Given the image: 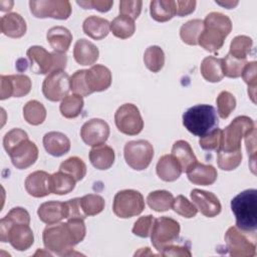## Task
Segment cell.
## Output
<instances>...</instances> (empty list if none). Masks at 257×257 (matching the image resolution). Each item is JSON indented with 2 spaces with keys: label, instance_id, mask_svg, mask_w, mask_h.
<instances>
[{
  "label": "cell",
  "instance_id": "6da1fadb",
  "mask_svg": "<svg viewBox=\"0 0 257 257\" xmlns=\"http://www.w3.org/2000/svg\"><path fill=\"white\" fill-rule=\"evenodd\" d=\"M204 22V29L199 36L198 44L207 51L216 52L224 45L225 38L232 30V21L220 12L209 13Z\"/></svg>",
  "mask_w": 257,
  "mask_h": 257
},
{
  "label": "cell",
  "instance_id": "7a4b0ae2",
  "mask_svg": "<svg viewBox=\"0 0 257 257\" xmlns=\"http://www.w3.org/2000/svg\"><path fill=\"white\" fill-rule=\"evenodd\" d=\"M231 210L236 219V227L244 233H255L257 228V191H242L231 200Z\"/></svg>",
  "mask_w": 257,
  "mask_h": 257
},
{
  "label": "cell",
  "instance_id": "3957f363",
  "mask_svg": "<svg viewBox=\"0 0 257 257\" xmlns=\"http://www.w3.org/2000/svg\"><path fill=\"white\" fill-rule=\"evenodd\" d=\"M219 123L217 111L209 104H196L183 113V124L192 135L204 137L217 128Z\"/></svg>",
  "mask_w": 257,
  "mask_h": 257
},
{
  "label": "cell",
  "instance_id": "277c9868",
  "mask_svg": "<svg viewBox=\"0 0 257 257\" xmlns=\"http://www.w3.org/2000/svg\"><path fill=\"white\" fill-rule=\"evenodd\" d=\"M30 61V68L36 74H49L55 70H64L67 57L65 53L48 52L44 47L33 45L26 51Z\"/></svg>",
  "mask_w": 257,
  "mask_h": 257
},
{
  "label": "cell",
  "instance_id": "5b68a950",
  "mask_svg": "<svg viewBox=\"0 0 257 257\" xmlns=\"http://www.w3.org/2000/svg\"><path fill=\"white\" fill-rule=\"evenodd\" d=\"M42 239L44 247L59 256L71 255L76 245L66 222L48 225L43 230Z\"/></svg>",
  "mask_w": 257,
  "mask_h": 257
},
{
  "label": "cell",
  "instance_id": "8992f818",
  "mask_svg": "<svg viewBox=\"0 0 257 257\" xmlns=\"http://www.w3.org/2000/svg\"><path fill=\"white\" fill-rule=\"evenodd\" d=\"M253 128H255L254 120L246 115L235 117L229 125L222 131V147L224 151L241 150L242 139Z\"/></svg>",
  "mask_w": 257,
  "mask_h": 257
},
{
  "label": "cell",
  "instance_id": "52a82bcc",
  "mask_svg": "<svg viewBox=\"0 0 257 257\" xmlns=\"http://www.w3.org/2000/svg\"><path fill=\"white\" fill-rule=\"evenodd\" d=\"M145 209V200L143 195L136 190L118 191L112 204V211L115 216L126 219L140 215Z\"/></svg>",
  "mask_w": 257,
  "mask_h": 257
},
{
  "label": "cell",
  "instance_id": "ba28073f",
  "mask_svg": "<svg viewBox=\"0 0 257 257\" xmlns=\"http://www.w3.org/2000/svg\"><path fill=\"white\" fill-rule=\"evenodd\" d=\"M123 156L132 169L143 171L150 166L154 158V148L146 140L130 141L124 146Z\"/></svg>",
  "mask_w": 257,
  "mask_h": 257
},
{
  "label": "cell",
  "instance_id": "9c48e42d",
  "mask_svg": "<svg viewBox=\"0 0 257 257\" xmlns=\"http://www.w3.org/2000/svg\"><path fill=\"white\" fill-rule=\"evenodd\" d=\"M180 230V224L175 219L167 216L156 219L151 232L153 246L161 253L164 247L174 243L178 239Z\"/></svg>",
  "mask_w": 257,
  "mask_h": 257
},
{
  "label": "cell",
  "instance_id": "30bf717a",
  "mask_svg": "<svg viewBox=\"0 0 257 257\" xmlns=\"http://www.w3.org/2000/svg\"><path fill=\"white\" fill-rule=\"evenodd\" d=\"M114 122L117 130L127 136L139 135L144 128V120L137 105L124 103L114 113Z\"/></svg>",
  "mask_w": 257,
  "mask_h": 257
},
{
  "label": "cell",
  "instance_id": "8fae6325",
  "mask_svg": "<svg viewBox=\"0 0 257 257\" xmlns=\"http://www.w3.org/2000/svg\"><path fill=\"white\" fill-rule=\"evenodd\" d=\"M30 11L36 18H54L65 20L71 14V5L67 0L29 1Z\"/></svg>",
  "mask_w": 257,
  "mask_h": 257
},
{
  "label": "cell",
  "instance_id": "7c38bea8",
  "mask_svg": "<svg viewBox=\"0 0 257 257\" xmlns=\"http://www.w3.org/2000/svg\"><path fill=\"white\" fill-rule=\"evenodd\" d=\"M70 90V77L64 70H55L46 75L42 83V93L50 101L62 100Z\"/></svg>",
  "mask_w": 257,
  "mask_h": 257
},
{
  "label": "cell",
  "instance_id": "4fadbf2b",
  "mask_svg": "<svg viewBox=\"0 0 257 257\" xmlns=\"http://www.w3.org/2000/svg\"><path fill=\"white\" fill-rule=\"evenodd\" d=\"M226 248L233 257H253L256 254V245L251 242L245 233L237 227H230L225 234Z\"/></svg>",
  "mask_w": 257,
  "mask_h": 257
},
{
  "label": "cell",
  "instance_id": "5bb4252c",
  "mask_svg": "<svg viewBox=\"0 0 257 257\" xmlns=\"http://www.w3.org/2000/svg\"><path fill=\"white\" fill-rule=\"evenodd\" d=\"M0 98L2 100L13 97H22L31 90V80L25 74H12L0 76Z\"/></svg>",
  "mask_w": 257,
  "mask_h": 257
},
{
  "label": "cell",
  "instance_id": "9a60e30c",
  "mask_svg": "<svg viewBox=\"0 0 257 257\" xmlns=\"http://www.w3.org/2000/svg\"><path fill=\"white\" fill-rule=\"evenodd\" d=\"M2 242H9L18 251L29 249L34 243V235L29 224L17 223L8 227L4 234L0 236Z\"/></svg>",
  "mask_w": 257,
  "mask_h": 257
},
{
  "label": "cell",
  "instance_id": "2e32d148",
  "mask_svg": "<svg viewBox=\"0 0 257 257\" xmlns=\"http://www.w3.org/2000/svg\"><path fill=\"white\" fill-rule=\"evenodd\" d=\"M16 169L24 170L31 167L38 158V148L29 139H25L7 153Z\"/></svg>",
  "mask_w": 257,
  "mask_h": 257
},
{
  "label": "cell",
  "instance_id": "e0dca14e",
  "mask_svg": "<svg viewBox=\"0 0 257 257\" xmlns=\"http://www.w3.org/2000/svg\"><path fill=\"white\" fill-rule=\"evenodd\" d=\"M80 137L84 144L90 147L104 144L109 137V126L101 118H91L82 124Z\"/></svg>",
  "mask_w": 257,
  "mask_h": 257
},
{
  "label": "cell",
  "instance_id": "ac0fdd59",
  "mask_svg": "<svg viewBox=\"0 0 257 257\" xmlns=\"http://www.w3.org/2000/svg\"><path fill=\"white\" fill-rule=\"evenodd\" d=\"M191 199L198 211L206 217L213 218L221 212V203L218 197L212 192L194 189L191 191Z\"/></svg>",
  "mask_w": 257,
  "mask_h": 257
},
{
  "label": "cell",
  "instance_id": "d6986e66",
  "mask_svg": "<svg viewBox=\"0 0 257 257\" xmlns=\"http://www.w3.org/2000/svg\"><path fill=\"white\" fill-rule=\"evenodd\" d=\"M110 70L101 64L92 65L85 72V81L90 92H99L107 89L111 84Z\"/></svg>",
  "mask_w": 257,
  "mask_h": 257
},
{
  "label": "cell",
  "instance_id": "ffe728a7",
  "mask_svg": "<svg viewBox=\"0 0 257 257\" xmlns=\"http://www.w3.org/2000/svg\"><path fill=\"white\" fill-rule=\"evenodd\" d=\"M26 192L35 198H42L51 194L50 174L45 171H35L29 174L25 180Z\"/></svg>",
  "mask_w": 257,
  "mask_h": 257
},
{
  "label": "cell",
  "instance_id": "44dd1931",
  "mask_svg": "<svg viewBox=\"0 0 257 257\" xmlns=\"http://www.w3.org/2000/svg\"><path fill=\"white\" fill-rule=\"evenodd\" d=\"M37 215L40 221L47 225L59 223L67 218L66 203L58 201L44 202L38 207Z\"/></svg>",
  "mask_w": 257,
  "mask_h": 257
},
{
  "label": "cell",
  "instance_id": "7402d4cb",
  "mask_svg": "<svg viewBox=\"0 0 257 257\" xmlns=\"http://www.w3.org/2000/svg\"><path fill=\"white\" fill-rule=\"evenodd\" d=\"M188 179L191 183L200 186H210L217 180V170L212 165H205L197 162L187 172Z\"/></svg>",
  "mask_w": 257,
  "mask_h": 257
},
{
  "label": "cell",
  "instance_id": "603a6c76",
  "mask_svg": "<svg viewBox=\"0 0 257 257\" xmlns=\"http://www.w3.org/2000/svg\"><path fill=\"white\" fill-rule=\"evenodd\" d=\"M42 142L45 151L53 157H61L70 150L69 139L60 132L46 133Z\"/></svg>",
  "mask_w": 257,
  "mask_h": 257
},
{
  "label": "cell",
  "instance_id": "cb8c5ba5",
  "mask_svg": "<svg viewBox=\"0 0 257 257\" xmlns=\"http://www.w3.org/2000/svg\"><path fill=\"white\" fill-rule=\"evenodd\" d=\"M0 29L4 35L10 38H20L26 33L27 26L20 14L11 12L1 17Z\"/></svg>",
  "mask_w": 257,
  "mask_h": 257
},
{
  "label": "cell",
  "instance_id": "d4e9b609",
  "mask_svg": "<svg viewBox=\"0 0 257 257\" xmlns=\"http://www.w3.org/2000/svg\"><path fill=\"white\" fill-rule=\"evenodd\" d=\"M99 56L98 48L86 39H78L73 47V57L80 65H92Z\"/></svg>",
  "mask_w": 257,
  "mask_h": 257
},
{
  "label": "cell",
  "instance_id": "484cf974",
  "mask_svg": "<svg viewBox=\"0 0 257 257\" xmlns=\"http://www.w3.org/2000/svg\"><path fill=\"white\" fill-rule=\"evenodd\" d=\"M156 172L161 180L174 182L180 178L183 171L178 161L172 155H164L157 163Z\"/></svg>",
  "mask_w": 257,
  "mask_h": 257
},
{
  "label": "cell",
  "instance_id": "4316f807",
  "mask_svg": "<svg viewBox=\"0 0 257 257\" xmlns=\"http://www.w3.org/2000/svg\"><path fill=\"white\" fill-rule=\"evenodd\" d=\"M114 151L111 147L101 144L92 147L89 152V161L97 170H107L114 163Z\"/></svg>",
  "mask_w": 257,
  "mask_h": 257
},
{
  "label": "cell",
  "instance_id": "83f0119b",
  "mask_svg": "<svg viewBox=\"0 0 257 257\" xmlns=\"http://www.w3.org/2000/svg\"><path fill=\"white\" fill-rule=\"evenodd\" d=\"M46 38L54 51L65 53L71 44L72 34L63 26H54L47 31Z\"/></svg>",
  "mask_w": 257,
  "mask_h": 257
},
{
  "label": "cell",
  "instance_id": "f1b7e54d",
  "mask_svg": "<svg viewBox=\"0 0 257 257\" xmlns=\"http://www.w3.org/2000/svg\"><path fill=\"white\" fill-rule=\"evenodd\" d=\"M82 29L83 32L90 38L101 40L109 33L110 23L104 18L91 15L83 21Z\"/></svg>",
  "mask_w": 257,
  "mask_h": 257
},
{
  "label": "cell",
  "instance_id": "f546056e",
  "mask_svg": "<svg viewBox=\"0 0 257 257\" xmlns=\"http://www.w3.org/2000/svg\"><path fill=\"white\" fill-rule=\"evenodd\" d=\"M171 155L178 161L183 172H187L198 162L190 144L183 140H179L174 143Z\"/></svg>",
  "mask_w": 257,
  "mask_h": 257
},
{
  "label": "cell",
  "instance_id": "4dcf8cb0",
  "mask_svg": "<svg viewBox=\"0 0 257 257\" xmlns=\"http://www.w3.org/2000/svg\"><path fill=\"white\" fill-rule=\"evenodd\" d=\"M150 13L154 20L167 22L176 15L174 0H153L150 3Z\"/></svg>",
  "mask_w": 257,
  "mask_h": 257
},
{
  "label": "cell",
  "instance_id": "1f68e13d",
  "mask_svg": "<svg viewBox=\"0 0 257 257\" xmlns=\"http://www.w3.org/2000/svg\"><path fill=\"white\" fill-rule=\"evenodd\" d=\"M201 74L209 82H219L224 77L222 58L207 56L201 63Z\"/></svg>",
  "mask_w": 257,
  "mask_h": 257
},
{
  "label": "cell",
  "instance_id": "d6a6232c",
  "mask_svg": "<svg viewBox=\"0 0 257 257\" xmlns=\"http://www.w3.org/2000/svg\"><path fill=\"white\" fill-rule=\"evenodd\" d=\"M76 181L67 173L58 171L50 175V191L55 195H66L75 187Z\"/></svg>",
  "mask_w": 257,
  "mask_h": 257
},
{
  "label": "cell",
  "instance_id": "836d02e7",
  "mask_svg": "<svg viewBox=\"0 0 257 257\" xmlns=\"http://www.w3.org/2000/svg\"><path fill=\"white\" fill-rule=\"evenodd\" d=\"M84 101L81 95L75 93L68 94L61 100L59 110L65 118H74L81 113Z\"/></svg>",
  "mask_w": 257,
  "mask_h": 257
},
{
  "label": "cell",
  "instance_id": "e575fe53",
  "mask_svg": "<svg viewBox=\"0 0 257 257\" xmlns=\"http://www.w3.org/2000/svg\"><path fill=\"white\" fill-rule=\"evenodd\" d=\"M174 196L166 190H158L151 192L147 197L149 207L156 212H165L172 208Z\"/></svg>",
  "mask_w": 257,
  "mask_h": 257
},
{
  "label": "cell",
  "instance_id": "d590c367",
  "mask_svg": "<svg viewBox=\"0 0 257 257\" xmlns=\"http://www.w3.org/2000/svg\"><path fill=\"white\" fill-rule=\"evenodd\" d=\"M204 29V22L201 19H192L184 23L180 28V36L188 45H198V39Z\"/></svg>",
  "mask_w": 257,
  "mask_h": 257
},
{
  "label": "cell",
  "instance_id": "8d00e7d4",
  "mask_svg": "<svg viewBox=\"0 0 257 257\" xmlns=\"http://www.w3.org/2000/svg\"><path fill=\"white\" fill-rule=\"evenodd\" d=\"M23 117L29 124L39 125L46 118V108L38 100H29L23 107Z\"/></svg>",
  "mask_w": 257,
  "mask_h": 257
},
{
  "label": "cell",
  "instance_id": "74e56055",
  "mask_svg": "<svg viewBox=\"0 0 257 257\" xmlns=\"http://www.w3.org/2000/svg\"><path fill=\"white\" fill-rule=\"evenodd\" d=\"M110 31L117 38H130L136 31L135 20L122 15L116 16L110 23Z\"/></svg>",
  "mask_w": 257,
  "mask_h": 257
},
{
  "label": "cell",
  "instance_id": "f35d334b",
  "mask_svg": "<svg viewBox=\"0 0 257 257\" xmlns=\"http://www.w3.org/2000/svg\"><path fill=\"white\" fill-rule=\"evenodd\" d=\"M144 62L149 70L159 72L165 64L164 50L158 45L149 46L144 53Z\"/></svg>",
  "mask_w": 257,
  "mask_h": 257
},
{
  "label": "cell",
  "instance_id": "ab89813d",
  "mask_svg": "<svg viewBox=\"0 0 257 257\" xmlns=\"http://www.w3.org/2000/svg\"><path fill=\"white\" fill-rule=\"evenodd\" d=\"M17 223H23V224H30V215L22 207H15L12 208L7 215L1 219L0 221V236L5 233V231L8 229L9 226L17 224Z\"/></svg>",
  "mask_w": 257,
  "mask_h": 257
},
{
  "label": "cell",
  "instance_id": "60d3db41",
  "mask_svg": "<svg viewBox=\"0 0 257 257\" xmlns=\"http://www.w3.org/2000/svg\"><path fill=\"white\" fill-rule=\"evenodd\" d=\"M59 171L69 174L73 179L78 182L81 181L86 175V165L78 157H70L60 164Z\"/></svg>",
  "mask_w": 257,
  "mask_h": 257
},
{
  "label": "cell",
  "instance_id": "b9f144b4",
  "mask_svg": "<svg viewBox=\"0 0 257 257\" xmlns=\"http://www.w3.org/2000/svg\"><path fill=\"white\" fill-rule=\"evenodd\" d=\"M218 158L217 163L223 171H233L237 169L242 162L241 150L238 151H224L220 150L217 152Z\"/></svg>",
  "mask_w": 257,
  "mask_h": 257
},
{
  "label": "cell",
  "instance_id": "7bdbcfd3",
  "mask_svg": "<svg viewBox=\"0 0 257 257\" xmlns=\"http://www.w3.org/2000/svg\"><path fill=\"white\" fill-rule=\"evenodd\" d=\"M253 46V41L249 36L238 35L230 43L229 54L238 59H246Z\"/></svg>",
  "mask_w": 257,
  "mask_h": 257
},
{
  "label": "cell",
  "instance_id": "ee69618b",
  "mask_svg": "<svg viewBox=\"0 0 257 257\" xmlns=\"http://www.w3.org/2000/svg\"><path fill=\"white\" fill-rule=\"evenodd\" d=\"M80 205L87 216H94L102 212L105 206L104 199L96 194H87L80 198Z\"/></svg>",
  "mask_w": 257,
  "mask_h": 257
},
{
  "label": "cell",
  "instance_id": "f6af8a7d",
  "mask_svg": "<svg viewBox=\"0 0 257 257\" xmlns=\"http://www.w3.org/2000/svg\"><path fill=\"white\" fill-rule=\"evenodd\" d=\"M246 63V59H238L228 53L224 58H222V68L224 76L230 78L240 77Z\"/></svg>",
  "mask_w": 257,
  "mask_h": 257
},
{
  "label": "cell",
  "instance_id": "bcb514c9",
  "mask_svg": "<svg viewBox=\"0 0 257 257\" xmlns=\"http://www.w3.org/2000/svg\"><path fill=\"white\" fill-rule=\"evenodd\" d=\"M216 103H217V110H218L219 116L225 119L235 109L236 98L231 92L223 90L217 96Z\"/></svg>",
  "mask_w": 257,
  "mask_h": 257
},
{
  "label": "cell",
  "instance_id": "7dc6e473",
  "mask_svg": "<svg viewBox=\"0 0 257 257\" xmlns=\"http://www.w3.org/2000/svg\"><path fill=\"white\" fill-rule=\"evenodd\" d=\"M257 62H247L242 71V78L248 84V94L251 100L255 103L256 99V86H257Z\"/></svg>",
  "mask_w": 257,
  "mask_h": 257
},
{
  "label": "cell",
  "instance_id": "c3c4849f",
  "mask_svg": "<svg viewBox=\"0 0 257 257\" xmlns=\"http://www.w3.org/2000/svg\"><path fill=\"white\" fill-rule=\"evenodd\" d=\"M172 208L177 214L185 218H193L198 213V209L196 208L194 203L190 202L183 195H179L174 198Z\"/></svg>",
  "mask_w": 257,
  "mask_h": 257
},
{
  "label": "cell",
  "instance_id": "681fc988",
  "mask_svg": "<svg viewBox=\"0 0 257 257\" xmlns=\"http://www.w3.org/2000/svg\"><path fill=\"white\" fill-rule=\"evenodd\" d=\"M85 72L86 69L76 70L70 76V90L75 94L81 95L82 97L87 96L91 93L85 81Z\"/></svg>",
  "mask_w": 257,
  "mask_h": 257
},
{
  "label": "cell",
  "instance_id": "f907efd6",
  "mask_svg": "<svg viewBox=\"0 0 257 257\" xmlns=\"http://www.w3.org/2000/svg\"><path fill=\"white\" fill-rule=\"evenodd\" d=\"M199 145L205 151H220L222 147V130L217 127L208 135L200 138Z\"/></svg>",
  "mask_w": 257,
  "mask_h": 257
},
{
  "label": "cell",
  "instance_id": "816d5d0a",
  "mask_svg": "<svg viewBox=\"0 0 257 257\" xmlns=\"http://www.w3.org/2000/svg\"><path fill=\"white\" fill-rule=\"evenodd\" d=\"M155 218L152 215L140 217L134 224L133 233L141 238H147L151 236V232L155 223Z\"/></svg>",
  "mask_w": 257,
  "mask_h": 257
},
{
  "label": "cell",
  "instance_id": "f5cc1de1",
  "mask_svg": "<svg viewBox=\"0 0 257 257\" xmlns=\"http://www.w3.org/2000/svg\"><path fill=\"white\" fill-rule=\"evenodd\" d=\"M143 2L141 0H122L119 2V15L137 19L142 11Z\"/></svg>",
  "mask_w": 257,
  "mask_h": 257
},
{
  "label": "cell",
  "instance_id": "db71d44e",
  "mask_svg": "<svg viewBox=\"0 0 257 257\" xmlns=\"http://www.w3.org/2000/svg\"><path fill=\"white\" fill-rule=\"evenodd\" d=\"M25 139H28V135L25 131L18 127L12 128L5 135L3 139V146L5 151L7 153L10 152V150H12L16 145H18Z\"/></svg>",
  "mask_w": 257,
  "mask_h": 257
},
{
  "label": "cell",
  "instance_id": "11a10c76",
  "mask_svg": "<svg viewBox=\"0 0 257 257\" xmlns=\"http://www.w3.org/2000/svg\"><path fill=\"white\" fill-rule=\"evenodd\" d=\"M83 220L84 219H80V218H71V219H67V222H66L68 229L72 234V237L76 245L84 239L86 234V228Z\"/></svg>",
  "mask_w": 257,
  "mask_h": 257
},
{
  "label": "cell",
  "instance_id": "9f6ffc18",
  "mask_svg": "<svg viewBox=\"0 0 257 257\" xmlns=\"http://www.w3.org/2000/svg\"><path fill=\"white\" fill-rule=\"evenodd\" d=\"M245 144L248 156L250 158V167L252 173L255 174V157H256V128H253L245 136Z\"/></svg>",
  "mask_w": 257,
  "mask_h": 257
},
{
  "label": "cell",
  "instance_id": "6f0895ef",
  "mask_svg": "<svg viewBox=\"0 0 257 257\" xmlns=\"http://www.w3.org/2000/svg\"><path fill=\"white\" fill-rule=\"evenodd\" d=\"M76 3L83 9H95L99 12H107L113 5V1L106 0H88V1H76Z\"/></svg>",
  "mask_w": 257,
  "mask_h": 257
},
{
  "label": "cell",
  "instance_id": "680465c9",
  "mask_svg": "<svg viewBox=\"0 0 257 257\" xmlns=\"http://www.w3.org/2000/svg\"><path fill=\"white\" fill-rule=\"evenodd\" d=\"M66 203L67 207V218L66 219H71V218H80V219H85L86 215L84 214L81 205H80V198H73L68 200Z\"/></svg>",
  "mask_w": 257,
  "mask_h": 257
},
{
  "label": "cell",
  "instance_id": "91938a15",
  "mask_svg": "<svg viewBox=\"0 0 257 257\" xmlns=\"http://www.w3.org/2000/svg\"><path fill=\"white\" fill-rule=\"evenodd\" d=\"M161 255L163 256H188L190 257L192 255L190 248L185 245H175V244H169L161 251Z\"/></svg>",
  "mask_w": 257,
  "mask_h": 257
},
{
  "label": "cell",
  "instance_id": "94428289",
  "mask_svg": "<svg viewBox=\"0 0 257 257\" xmlns=\"http://www.w3.org/2000/svg\"><path fill=\"white\" fill-rule=\"evenodd\" d=\"M175 4H176V15L183 17L195 11L197 2L195 0H190V1L177 0L175 1Z\"/></svg>",
  "mask_w": 257,
  "mask_h": 257
},
{
  "label": "cell",
  "instance_id": "6125c7cd",
  "mask_svg": "<svg viewBox=\"0 0 257 257\" xmlns=\"http://www.w3.org/2000/svg\"><path fill=\"white\" fill-rule=\"evenodd\" d=\"M14 2L13 1H6V0H1L0 1V9L1 11H9L12 9Z\"/></svg>",
  "mask_w": 257,
  "mask_h": 257
},
{
  "label": "cell",
  "instance_id": "be15d7a7",
  "mask_svg": "<svg viewBox=\"0 0 257 257\" xmlns=\"http://www.w3.org/2000/svg\"><path fill=\"white\" fill-rule=\"evenodd\" d=\"M216 3L227 9H232L238 5V1H216Z\"/></svg>",
  "mask_w": 257,
  "mask_h": 257
}]
</instances>
